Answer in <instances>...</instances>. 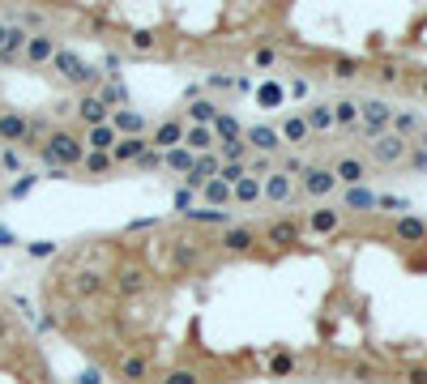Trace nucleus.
Instances as JSON below:
<instances>
[{"instance_id": "obj_32", "label": "nucleus", "mask_w": 427, "mask_h": 384, "mask_svg": "<svg viewBox=\"0 0 427 384\" xmlns=\"http://www.w3.org/2000/svg\"><path fill=\"white\" fill-rule=\"evenodd\" d=\"M201 196H206V205L222 210V205H231V184H222V179H210V184L201 188Z\"/></svg>"}, {"instance_id": "obj_40", "label": "nucleus", "mask_w": 427, "mask_h": 384, "mask_svg": "<svg viewBox=\"0 0 427 384\" xmlns=\"http://www.w3.org/2000/svg\"><path fill=\"white\" fill-rule=\"evenodd\" d=\"M244 175H248V171H244V163H222V175H218V179H222V184H231V188H235Z\"/></svg>"}, {"instance_id": "obj_51", "label": "nucleus", "mask_w": 427, "mask_h": 384, "mask_svg": "<svg viewBox=\"0 0 427 384\" xmlns=\"http://www.w3.org/2000/svg\"><path fill=\"white\" fill-rule=\"evenodd\" d=\"M0 43H5V21H0Z\"/></svg>"}, {"instance_id": "obj_20", "label": "nucleus", "mask_w": 427, "mask_h": 384, "mask_svg": "<svg viewBox=\"0 0 427 384\" xmlns=\"http://www.w3.org/2000/svg\"><path fill=\"white\" fill-rule=\"evenodd\" d=\"M149 154V141L145 137H120L116 141V149H111V163L120 167V163H141Z\"/></svg>"}, {"instance_id": "obj_18", "label": "nucleus", "mask_w": 427, "mask_h": 384, "mask_svg": "<svg viewBox=\"0 0 427 384\" xmlns=\"http://www.w3.org/2000/svg\"><path fill=\"white\" fill-rule=\"evenodd\" d=\"M52 64H56V73L64 77V82H90V68L82 64V56H73L69 47H60V51H56V60H52Z\"/></svg>"}, {"instance_id": "obj_29", "label": "nucleus", "mask_w": 427, "mask_h": 384, "mask_svg": "<svg viewBox=\"0 0 427 384\" xmlns=\"http://www.w3.org/2000/svg\"><path fill=\"white\" fill-rule=\"evenodd\" d=\"M389 133H397V137H419L423 133V120L415 116V111H393V124H389Z\"/></svg>"}, {"instance_id": "obj_10", "label": "nucleus", "mask_w": 427, "mask_h": 384, "mask_svg": "<svg viewBox=\"0 0 427 384\" xmlns=\"http://www.w3.org/2000/svg\"><path fill=\"white\" fill-rule=\"evenodd\" d=\"M103 286H107L103 269H73V277H69V295L73 299H94Z\"/></svg>"}, {"instance_id": "obj_2", "label": "nucleus", "mask_w": 427, "mask_h": 384, "mask_svg": "<svg viewBox=\"0 0 427 384\" xmlns=\"http://www.w3.org/2000/svg\"><path fill=\"white\" fill-rule=\"evenodd\" d=\"M389 124H393V102H385V98H363L359 102V128H355L359 137L376 141L381 133H389Z\"/></svg>"}, {"instance_id": "obj_37", "label": "nucleus", "mask_w": 427, "mask_h": 384, "mask_svg": "<svg viewBox=\"0 0 427 384\" xmlns=\"http://www.w3.org/2000/svg\"><path fill=\"white\" fill-rule=\"evenodd\" d=\"M218 158H222V163H248V145H244V137H239V141H227Z\"/></svg>"}, {"instance_id": "obj_45", "label": "nucleus", "mask_w": 427, "mask_h": 384, "mask_svg": "<svg viewBox=\"0 0 427 384\" xmlns=\"http://www.w3.org/2000/svg\"><path fill=\"white\" fill-rule=\"evenodd\" d=\"M261 102H282V86H273V82H269V86L261 90Z\"/></svg>"}, {"instance_id": "obj_30", "label": "nucleus", "mask_w": 427, "mask_h": 384, "mask_svg": "<svg viewBox=\"0 0 427 384\" xmlns=\"http://www.w3.org/2000/svg\"><path fill=\"white\" fill-rule=\"evenodd\" d=\"M197 256H201V252H197L192 239H171V265H175V269H192Z\"/></svg>"}, {"instance_id": "obj_17", "label": "nucleus", "mask_w": 427, "mask_h": 384, "mask_svg": "<svg viewBox=\"0 0 427 384\" xmlns=\"http://www.w3.org/2000/svg\"><path fill=\"white\" fill-rule=\"evenodd\" d=\"M86 149L90 154H111L116 149V141H120V133H116V128H111V120L107 124H94V128H86Z\"/></svg>"}, {"instance_id": "obj_6", "label": "nucleus", "mask_w": 427, "mask_h": 384, "mask_svg": "<svg viewBox=\"0 0 427 384\" xmlns=\"http://www.w3.org/2000/svg\"><path fill=\"white\" fill-rule=\"evenodd\" d=\"M145 286H149V269H145V265H137V261H124V265L116 269V291H120L124 299H137Z\"/></svg>"}, {"instance_id": "obj_49", "label": "nucleus", "mask_w": 427, "mask_h": 384, "mask_svg": "<svg viewBox=\"0 0 427 384\" xmlns=\"http://www.w3.org/2000/svg\"><path fill=\"white\" fill-rule=\"evenodd\" d=\"M0 338H9V316H5V307H0Z\"/></svg>"}, {"instance_id": "obj_21", "label": "nucleus", "mask_w": 427, "mask_h": 384, "mask_svg": "<svg viewBox=\"0 0 427 384\" xmlns=\"http://www.w3.org/2000/svg\"><path fill=\"white\" fill-rule=\"evenodd\" d=\"M78 116H82V124L86 128H94V124H107L111 120V107L98 94H82V102H78Z\"/></svg>"}, {"instance_id": "obj_7", "label": "nucleus", "mask_w": 427, "mask_h": 384, "mask_svg": "<svg viewBox=\"0 0 427 384\" xmlns=\"http://www.w3.org/2000/svg\"><path fill=\"white\" fill-rule=\"evenodd\" d=\"M244 145H248V154H265V158H273V154L282 149V137H278L273 124H253L244 133Z\"/></svg>"}, {"instance_id": "obj_5", "label": "nucleus", "mask_w": 427, "mask_h": 384, "mask_svg": "<svg viewBox=\"0 0 427 384\" xmlns=\"http://www.w3.org/2000/svg\"><path fill=\"white\" fill-rule=\"evenodd\" d=\"M334 179H338V188H363V179H367V158H359V154H342V158H334Z\"/></svg>"}, {"instance_id": "obj_8", "label": "nucleus", "mask_w": 427, "mask_h": 384, "mask_svg": "<svg viewBox=\"0 0 427 384\" xmlns=\"http://www.w3.org/2000/svg\"><path fill=\"white\" fill-rule=\"evenodd\" d=\"M316 239H329L342 230V210L338 205H316V210H308V222H304Z\"/></svg>"}, {"instance_id": "obj_36", "label": "nucleus", "mask_w": 427, "mask_h": 384, "mask_svg": "<svg viewBox=\"0 0 427 384\" xmlns=\"http://www.w3.org/2000/svg\"><path fill=\"white\" fill-rule=\"evenodd\" d=\"M346 210H376V196L367 188H350L346 192Z\"/></svg>"}, {"instance_id": "obj_9", "label": "nucleus", "mask_w": 427, "mask_h": 384, "mask_svg": "<svg viewBox=\"0 0 427 384\" xmlns=\"http://www.w3.org/2000/svg\"><path fill=\"white\" fill-rule=\"evenodd\" d=\"M184 133H188V124H184V120H175V116H167V120H163V124H158L145 141H149V149L167 154V149H175V145H184Z\"/></svg>"}, {"instance_id": "obj_50", "label": "nucleus", "mask_w": 427, "mask_h": 384, "mask_svg": "<svg viewBox=\"0 0 427 384\" xmlns=\"http://www.w3.org/2000/svg\"><path fill=\"white\" fill-rule=\"evenodd\" d=\"M419 94H423V98H427V73H423V77H419Z\"/></svg>"}, {"instance_id": "obj_48", "label": "nucleus", "mask_w": 427, "mask_h": 384, "mask_svg": "<svg viewBox=\"0 0 427 384\" xmlns=\"http://www.w3.org/2000/svg\"><path fill=\"white\" fill-rule=\"evenodd\" d=\"M133 47H137V51H154V39H149V35H137Z\"/></svg>"}, {"instance_id": "obj_43", "label": "nucleus", "mask_w": 427, "mask_h": 384, "mask_svg": "<svg viewBox=\"0 0 427 384\" xmlns=\"http://www.w3.org/2000/svg\"><path fill=\"white\" fill-rule=\"evenodd\" d=\"M406 167H410V171H427V149L410 145V158H406Z\"/></svg>"}, {"instance_id": "obj_16", "label": "nucleus", "mask_w": 427, "mask_h": 384, "mask_svg": "<svg viewBox=\"0 0 427 384\" xmlns=\"http://www.w3.org/2000/svg\"><path fill=\"white\" fill-rule=\"evenodd\" d=\"M278 137H282V145H308V141H312V133H308V124H304V116H299V111H287V116H282Z\"/></svg>"}, {"instance_id": "obj_12", "label": "nucleus", "mask_w": 427, "mask_h": 384, "mask_svg": "<svg viewBox=\"0 0 427 384\" xmlns=\"http://www.w3.org/2000/svg\"><path fill=\"white\" fill-rule=\"evenodd\" d=\"M291 196H295V179L273 167V171L261 179V201H269V205H287Z\"/></svg>"}, {"instance_id": "obj_28", "label": "nucleus", "mask_w": 427, "mask_h": 384, "mask_svg": "<svg viewBox=\"0 0 427 384\" xmlns=\"http://www.w3.org/2000/svg\"><path fill=\"white\" fill-rule=\"evenodd\" d=\"M210 128H214V137H218L222 145H227V141H239V137H244V128H239V120H235V116H227V111H218Z\"/></svg>"}, {"instance_id": "obj_39", "label": "nucleus", "mask_w": 427, "mask_h": 384, "mask_svg": "<svg viewBox=\"0 0 427 384\" xmlns=\"http://www.w3.org/2000/svg\"><path fill=\"white\" fill-rule=\"evenodd\" d=\"M163 384H201V376H197L192 367H171Z\"/></svg>"}, {"instance_id": "obj_23", "label": "nucleus", "mask_w": 427, "mask_h": 384, "mask_svg": "<svg viewBox=\"0 0 427 384\" xmlns=\"http://www.w3.org/2000/svg\"><path fill=\"white\" fill-rule=\"evenodd\" d=\"M145 376H149V358H145L141 350H133V354L120 358V380H124V384H141Z\"/></svg>"}, {"instance_id": "obj_35", "label": "nucleus", "mask_w": 427, "mask_h": 384, "mask_svg": "<svg viewBox=\"0 0 427 384\" xmlns=\"http://www.w3.org/2000/svg\"><path fill=\"white\" fill-rule=\"evenodd\" d=\"M214 116H218V107H214V102H206V98H201V102H192V107H188V120L192 124H214Z\"/></svg>"}, {"instance_id": "obj_27", "label": "nucleus", "mask_w": 427, "mask_h": 384, "mask_svg": "<svg viewBox=\"0 0 427 384\" xmlns=\"http://www.w3.org/2000/svg\"><path fill=\"white\" fill-rule=\"evenodd\" d=\"M231 201L235 205H261V179L257 175H244L239 184L231 188Z\"/></svg>"}, {"instance_id": "obj_24", "label": "nucleus", "mask_w": 427, "mask_h": 384, "mask_svg": "<svg viewBox=\"0 0 427 384\" xmlns=\"http://www.w3.org/2000/svg\"><path fill=\"white\" fill-rule=\"evenodd\" d=\"M218 244H222V252L239 256V252H248V248L257 244V230H253V226H231V230H227V235H222Z\"/></svg>"}, {"instance_id": "obj_13", "label": "nucleus", "mask_w": 427, "mask_h": 384, "mask_svg": "<svg viewBox=\"0 0 427 384\" xmlns=\"http://www.w3.org/2000/svg\"><path fill=\"white\" fill-rule=\"evenodd\" d=\"M0 141H26V145H35V120L5 111V116H0Z\"/></svg>"}, {"instance_id": "obj_11", "label": "nucleus", "mask_w": 427, "mask_h": 384, "mask_svg": "<svg viewBox=\"0 0 427 384\" xmlns=\"http://www.w3.org/2000/svg\"><path fill=\"white\" fill-rule=\"evenodd\" d=\"M56 51H60V43H56L52 35L35 30V35L26 39V47H21V60H26V64H52V60H56Z\"/></svg>"}, {"instance_id": "obj_33", "label": "nucleus", "mask_w": 427, "mask_h": 384, "mask_svg": "<svg viewBox=\"0 0 427 384\" xmlns=\"http://www.w3.org/2000/svg\"><path fill=\"white\" fill-rule=\"evenodd\" d=\"M163 163H167L171 171H180V175H188V171H192V163H197V154H188L184 145H175V149H167V154H163Z\"/></svg>"}, {"instance_id": "obj_15", "label": "nucleus", "mask_w": 427, "mask_h": 384, "mask_svg": "<svg viewBox=\"0 0 427 384\" xmlns=\"http://www.w3.org/2000/svg\"><path fill=\"white\" fill-rule=\"evenodd\" d=\"M393 239L397 244H427V222L415 218V214H401L393 222Z\"/></svg>"}, {"instance_id": "obj_47", "label": "nucleus", "mask_w": 427, "mask_h": 384, "mask_svg": "<svg viewBox=\"0 0 427 384\" xmlns=\"http://www.w3.org/2000/svg\"><path fill=\"white\" fill-rule=\"evenodd\" d=\"M350 372H355L359 380H376V367H367V363H355V367H350Z\"/></svg>"}, {"instance_id": "obj_34", "label": "nucleus", "mask_w": 427, "mask_h": 384, "mask_svg": "<svg viewBox=\"0 0 427 384\" xmlns=\"http://www.w3.org/2000/svg\"><path fill=\"white\" fill-rule=\"evenodd\" d=\"M82 167H86L90 175H111V171H116V163H111V154H90V149H86V158H82Z\"/></svg>"}, {"instance_id": "obj_3", "label": "nucleus", "mask_w": 427, "mask_h": 384, "mask_svg": "<svg viewBox=\"0 0 427 384\" xmlns=\"http://www.w3.org/2000/svg\"><path fill=\"white\" fill-rule=\"evenodd\" d=\"M410 145H415V141L397 137V133H381L376 141H367V158H372L376 167H406Z\"/></svg>"}, {"instance_id": "obj_41", "label": "nucleus", "mask_w": 427, "mask_h": 384, "mask_svg": "<svg viewBox=\"0 0 427 384\" xmlns=\"http://www.w3.org/2000/svg\"><path fill=\"white\" fill-rule=\"evenodd\" d=\"M253 64L257 68H273V64H278V51H273V47H257L253 51Z\"/></svg>"}, {"instance_id": "obj_46", "label": "nucleus", "mask_w": 427, "mask_h": 384, "mask_svg": "<svg viewBox=\"0 0 427 384\" xmlns=\"http://www.w3.org/2000/svg\"><path fill=\"white\" fill-rule=\"evenodd\" d=\"M406 384H427V367H410V372H406Z\"/></svg>"}, {"instance_id": "obj_25", "label": "nucleus", "mask_w": 427, "mask_h": 384, "mask_svg": "<svg viewBox=\"0 0 427 384\" xmlns=\"http://www.w3.org/2000/svg\"><path fill=\"white\" fill-rule=\"evenodd\" d=\"M26 30L21 26H5V43H0V64H9V60H17L21 56V47H26Z\"/></svg>"}, {"instance_id": "obj_4", "label": "nucleus", "mask_w": 427, "mask_h": 384, "mask_svg": "<svg viewBox=\"0 0 427 384\" xmlns=\"http://www.w3.org/2000/svg\"><path fill=\"white\" fill-rule=\"evenodd\" d=\"M295 192H304V196H312V201H329V196L338 192V179H334L329 167H304Z\"/></svg>"}, {"instance_id": "obj_19", "label": "nucleus", "mask_w": 427, "mask_h": 384, "mask_svg": "<svg viewBox=\"0 0 427 384\" xmlns=\"http://www.w3.org/2000/svg\"><path fill=\"white\" fill-rule=\"evenodd\" d=\"M214 145H218V137H214V128H206V124H188V133H184V149L188 154H214Z\"/></svg>"}, {"instance_id": "obj_38", "label": "nucleus", "mask_w": 427, "mask_h": 384, "mask_svg": "<svg viewBox=\"0 0 427 384\" xmlns=\"http://www.w3.org/2000/svg\"><path fill=\"white\" fill-rule=\"evenodd\" d=\"M334 77H338V82H350V77H359V60L338 56V60H334Z\"/></svg>"}, {"instance_id": "obj_26", "label": "nucleus", "mask_w": 427, "mask_h": 384, "mask_svg": "<svg viewBox=\"0 0 427 384\" xmlns=\"http://www.w3.org/2000/svg\"><path fill=\"white\" fill-rule=\"evenodd\" d=\"M334 128H359V98H338L334 102Z\"/></svg>"}, {"instance_id": "obj_42", "label": "nucleus", "mask_w": 427, "mask_h": 384, "mask_svg": "<svg viewBox=\"0 0 427 384\" xmlns=\"http://www.w3.org/2000/svg\"><path fill=\"white\" fill-rule=\"evenodd\" d=\"M291 367H295V358H291V354H273V358H269V372H273V376H287Z\"/></svg>"}, {"instance_id": "obj_44", "label": "nucleus", "mask_w": 427, "mask_h": 384, "mask_svg": "<svg viewBox=\"0 0 427 384\" xmlns=\"http://www.w3.org/2000/svg\"><path fill=\"white\" fill-rule=\"evenodd\" d=\"M376 77H381L385 86H397V82H401V73H397V64H381V73H376Z\"/></svg>"}, {"instance_id": "obj_14", "label": "nucleus", "mask_w": 427, "mask_h": 384, "mask_svg": "<svg viewBox=\"0 0 427 384\" xmlns=\"http://www.w3.org/2000/svg\"><path fill=\"white\" fill-rule=\"evenodd\" d=\"M308 124V133L312 137H325V133H334V102H308V111H299Z\"/></svg>"}, {"instance_id": "obj_31", "label": "nucleus", "mask_w": 427, "mask_h": 384, "mask_svg": "<svg viewBox=\"0 0 427 384\" xmlns=\"http://www.w3.org/2000/svg\"><path fill=\"white\" fill-rule=\"evenodd\" d=\"M265 239H269V244H278V248H287V244H299V226L282 218V222H273V226L265 230Z\"/></svg>"}, {"instance_id": "obj_22", "label": "nucleus", "mask_w": 427, "mask_h": 384, "mask_svg": "<svg viewBox=\"0 0 427 384\" xmlns=\"http://www.w3.org/2000/svg\"><path fill=\"white\" fill-rule=\"evenodd\" d=\"M111 128L120 137H141L145 133V116H137L129 107H111Z\"/></svg>"}, {"instance_id": "obj_1", "label": "nucleus", "mask_w": 427, "mask_h": 384, "mask_svg": "<svg viewBox=\"0 0 427 384\" xmlns=\"http://www.w3.org/2000/svg\"><path fill=\"white\" fill-rule=\"evenodd\" d=\"M39 154L52 167H82V158H86V141L82 137H73V133H64V128H56V133H47V141L39 145Z\"/></svg>"}]
</instances>
